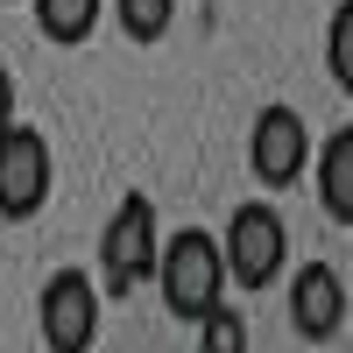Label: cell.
<instances>
[{"label":"cell","mask_w":353,"mask_h":353,"mask_svg":"<svg viewBox=\"0 0 353 353\" xmlns=\"http://www.w3.org/2000/svg\"><path fill=\"white\" fill-rule=\"evenodd\" d=\"M149 283H156V297L170 304V318L198 325V318L226 297V254H219V241L205 226H176L170 241L156 248V276Z\"/></svg>","instance_id":"6da1fadb"},{"label":"cell","mask_w":353,"mask_h":353,"mask_svg":"<svg viewBox=\"0 0 353 353\" xmlns=\"http://www.w3.org/2000/svg\"><path fill=\"white\" fill-rule=\"evenodd\" d=\"M50 184H57V163H50V141L43 128H0V219L21 226V219H36L43 205H50Z\"/></svg>","instance_id":"277c9868"},{"label":"cell","mask_w":353,"mask_h":353,"mask_svg":"<svg viewBox=\"0 0 353 353\" xmlns=\"http://www.w3.org/2000/svg\"><path fill=\"white\" fill-rule=\"evenodd\" d=\"M14 121H21V113H14V71L0 64V128H14Z\"/></svg>","instance_id":"4fadbf2b"},{"label":"cell","mask_w":353,"mask_h":353,"mask_svg":"<svg viewBox=\"0 0 353 353\" xmlns=\"http://www.w3.org/2000/svg\"><path fill=\"white\" fill-rule=\"evenodd\" d=\"M311 176H318V205L332 226H353V128H339L325 149H311Z\"/></svg>","instance_id":"ba28073f"},{"label":"cell","mask_w":353,"mask_h":353,"mask_svg":"<svg viewBox=\"0 0 353 353\" xmlns=\"http://www.w3.org/2000/svg\"><path fill=\"white\" fill-rule=\"evenodd\" d=\"M156 248H163L156 241V205L141 191H128L113 205L106 233H99V290L106 297H134V290L156 276Z\"/></svg>","instance_id":"7a4b0ae2"},{"label":"cell","mask_w":353,"mask_h":353,"mask_svg":"<svg viewBox=\"0 0 353 353\" xmlns=\"http://www.w3.org/2000/svg\"><path fill=\"white\" fill-rule=\"evenodd\" d=\"M28 8H36L43 43H57V50H78L99 28V0H28Z\"/></svg>","instance_id":"9c48e42d"},{"label":"cell","mask_w":353,"mask_h":353,"mask_svg":"<svg viewBox=\"0 0 353 353\" xmlns=\"http://www.w3.org/2000/svg\"><path fill=\"white\" fill-rule=\"evenodd\" d=\"M198 346L205 353H241L248 346V325H241V311H226V297L198 318Z\"/></svg>","instance_id":"7c38bea8"},{"label":"cell","mask_w":353,"mask_h":353,"mask_svg":"<svg viewBox=\"0 0 353 353\" xmlns=\"http://www.w3.org/2000/svg\"><path fill=\"white\" fill-rule=\"evenodd\" d=\"M290 325L311 346L339 339V325H346V276L332 261H304V269L290 276Z\"/></svg>","instance_id":"52a82bcc"},{"label":"cell","mask_w":353,"mask_h":353,"mask_svg":"<svg viewBox=\"0 0 353 353\" xmlns=\"http://www.w3.org/2000/svg\"><path fill=\"white\" fill-rule=\"evenodd\" d=\"M113 14H121V28L134 43H163V28L176 14V0H113Z\"/></svg>","instance_id":"8fae6325"},{"label":"cell","mask_w":353,"mask_h":353,"mask_svg":"<svg viewBox=\"0 0 353 353\" xmlns=\"http://www.w3.org/2000/svg\"><path fill=\"white\" fill-rule=\"evenodd\" d=\"M219 254H226V283L269 290L290 269V226H283V212H276L269 198L241 205V212L226 219V233H219Z\"/></svg>","instance_id":"3957f363"},{"label":"cell","mask_w":353,"mask_h":353,"mask_svg":"<svg viewBox=\"0 0 353 353\" xmlns=\"http://www.w3.org/2000/svg\"><path fill=\"white\" fill-rule=\"evenodd\" d=\"M325 71L339 92H353V0H339L332 21H325Z\"/></svg>","instance_id":"30bf717a"},{"label":"cell","mask_w":353,"mask_h":353,"mask_svg":"<svg viewBox=\"0 0 353 353\" xmlns=\"http://www.w3.org/2000/svg\"><path fill=\"white\" fill-rule=\"evenodd\" d=\"M36 325L50 353H85L99 339V283L85 269H57L43 283V304H36Z\"/></svg>","instance_id":"8992f818"},{"label":"cell","mask_w":353,"mask_h":353,"mask_svg":"<svg viewBox=\"0 0 353 353\" xmlns=\"http://www.w3.org/2000/svg\"><path fill=\"white\" fill-rule=\"evenodd\" d=\"M248 170L261 191H290L311 170V128L297 106H261L248 128Z\"/></svg>","instance_id":"5b68a950"}]
</instances>
